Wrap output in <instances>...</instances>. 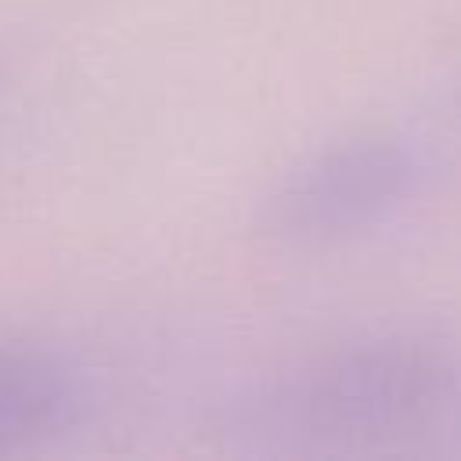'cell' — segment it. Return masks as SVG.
I'll return each mask as SVG.
<instances>
[{
	"instance_id": "3957f363",
	"label": "cell",
	"mask_w": 461,
	"mask_h": 461,
	"mask_svg": "<svg viewBox=\"0 0 461 461\" xmlns=\"http://www.w3.org/2000/svg\"><path fill=\"white\" fill-rule=\"evenodd\" d=\"M79 382L54 353L0 346V454L36 443L76 414Z\"/></svg>"
},
{
	"instance_id": "6da1fadb",
	"label": "cell",
	"mask_w": 461,
	"mask_h": 461,
	"mask_svg": "<svg viewBox=\"0 0 461 461\" xmlns=\"http://www.w3.org/2000/svg\"><path fill=\"white\" fill-rule=\"evenodd\" d=\"M288 429L335 443L432 432L461 414V357L418 335L375 339L321 360L281 400Z\"/></svg>"
},
{
	"instance_id": "7a4b0ae2",
	"label": "cell",
	"mask_w": 461,
	"mask_h": 461,
	"mask_svg": "<svg viewBox=\"0 0 461 461\" xmlns=\"http://www.w3.org/2000/svg\"><path fill=\"white\" fill-rule=\"evenodd\" d=\"M421 158L396 137H357L299 162L259 202L263 238L321 241L364 230L396 212L421 184Z\"/></svg>"
}]
</instances>
